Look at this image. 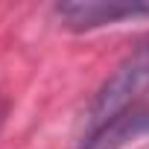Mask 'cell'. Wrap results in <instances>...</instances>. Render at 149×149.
<instances>
[{
    "label": "cell",
    "instance_id": "obj_1",
    "mask_svg": "<svg viewBox=\"0 0 149 149\" xmlns=\"http://www.w3.org/2000/svg\"><path fill=\"white\" fill-rule=\"evenodd\" d=\"M146 91H149V41L140 44L134 53H129L117 64V70L100 85L85 111V132L100 129L117 114L140 105Z\"/></svg>",
    "mask_w": 149,
    "mask_h": 149
},
{
    "label": "cell",
    "instance_id": "obj_2",
    "mask_svg": "<svg viewBox=\"0 0 149 149\" xmlns=\"http://www.w3.org/2000/svg\"><path fill=\"white\" fill-rule=\"evenodd\" d=\"M53 15L64 29L88 32L108 24H120L129 18H149V3H105V0H76V3H56Z\"/></svg>",
    "mask_w": 149,
    "mask_h": 149
},
{
    "label": "cell",
    "instance_id": "obj_3",
    "mask_svg": "<svg viewBox=\"0 0 149 149\" xmlns=\"http://www.w3.org/2000/svg\"><path fill=\"white\" fill-rule=\"evenodd\" d=\"M146 134H149V105L140 102V105L117 114L105 126L82 132L76 149H123L126 143H132L137 137H146Z\"/></svg>",
    "mask_w": 149,
    "mask_h": 149
},
{
    "label": "cell",
    "instance_id": "obj_4",
    "mask_svg": "<svg viewBox=\"0 0 149 149\" xmlns=\"http://www.w3.org/2000/svg\"><path fill=\"white\" fill-rule=\"evenodd\" d=\"M3 114H6V102L0 100V123H3Z\"/></svg>",
    "mask_w": 149,
    "mask_h": 149
}]
</instances>
